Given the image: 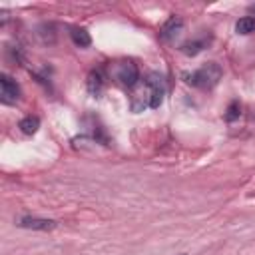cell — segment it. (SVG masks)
<instances>
[{"mask_svg":"<svg viewBox=\"0 0 255 255\" xmlns=\"http://www.w3.org/2000/svg\"><path fill=\"white\" fill-rule=\"evenodd\" d=\"M221 76H223L221 66H219L217 62H207V64H203L201 68L183 74L181 78H183V82H185L187 86H191V88H197V90H211V88H215V86L219 84Z\"/></svg>","mask_w":255,"mask_h":255,"instance_id":"obj_2","label":"cell"},{"mask_svg":"<svg viewBox=\"0 0 255 255\" xmlns=\"http://www.w3.org/2000/svg\"><path fill=\"white\" fill-rule=\"evenodd\" d=\"M116 80L120 86L133 90L139 84V68L133 60H122L116 64Z\"/></svg>","mask_w":255,"mask_h":255,"instance_id":"obj_3","label":"cell"},{"mask_svg":"<svg viewBox=\"0 0 255 255\" xmlns=\"http://www.w3.org/2000/svg\"><path fill=\"white\" fill-rule=\"evenodd\" d=\"M18 128H20V131L22 133H26V135H32V133H36L38 131V128H40V118L38 116H24L20 122H18Z\"/></svg>","mask_w":255,"mask_h":255,"instance_id":"obj_10","label":"cell"},{"mask_svg":"<svg viewBox=\"0 0 255 255\" xmlns=\"http://www.w3.org/2000/svg\"><path fill=\"white\" fill-rule=\"evenodd\" d=\"M70 38L72 42L78 46V48H88L92 44V36L86 28H80V26H70Z\"/></svg>","mask_w":255,"mask_h":255,"instance_id":"obj_9","label":"cell"},{"mask_svg":"<svg viewBox=\"0 0 255 255\" xmlns=\"http://www.w3.org/2000/svg\"><path fill=\"white\" fill-rule=\"evenodd\" d=\"M181 255H185V253H181Z\"/></svg>","mask_w":255,"mask_h":255,"instance_id":"obj_14","label":"cell"},{"mask_svg":"<svg viewBox=\"0 0 255 255\" xmlns=\"http://www.w3.org/2000/svg\"><path fill=\"white\" fill-rule=\"evenodd\" d=\"M181 30H183V20L173 14V16H169V18L163 22V26L159 28V40H161V42H171V40H175V38L181 34Z\"/></svg>","mask_w":255,"mask_h":255,"instance_id":"obj_6","label":"cell"},{"mask_svg":"<svg viewBox=\"0 0 255 255\" xmlns=\"http://www.w3.org/2000/svg\"><path fill=\"white\" fill-rule=\"evenodd\" d=\"M18 227L22 229H34V231H52L56 227L54 219H46V217H34V215H22L16 221Z\"/></svg>","mask_w":255,"mask_h":255,"instance_id":"obj_5","label":"cell"},{"mask_svg":"<svg viewBox=\"0 0 255 255\" xmlns=\"http://www.w3.org/2000/svg\"><path fill=\"white\" fill-rule=\"evenodd\" d=\"M104 84H106V72H104V68H96V70H92V72L88 74L86 86H88V92H90L94 98H98V96L102 94Z\"/></svg>","mask_w":255,"mask_h":255,"instance_id":"obj_7","label":"cell"},{"mask_svg":"<svg viewBox=\"0 0 255 255\" xmlns=\"http://www.w3.org/2000/svg\"><path fill=\"white\" fill-rule=\"evenodd\" d=\"M209 42H211V34H203L201 38H195V40H189V42L181 44L179 50H181L185 56H197L199 52H203V50L209 46Z\"/></svg>","mask_w":255,"mask_h":255,"instance_id":"obj_8","label":"cell"},{"mask_svg":"<svg viewBox=\"0 0 255 255\" xmlns=\"http://www.w3.org/2000/svg\"><path fill=\"white\" fill-rule=\"evenodd\" d=\"M235 32L241 36H249L255 32V16H243L235 22Z\"/></svg>","mask_w":255,"mask_h":255,"instance_id":"obj_11","label":"cell"},{"mask_svg":"<svg viewBox=\"0 0 255 255\" xmlns=\"http://www.w3.org/2000/svg\"><path fill=\"white\" fill-rule=\"evenodd\" d=\"M0 86H2L0 100H2L4 106H12V104H16L20 100L22 88H20V84L14 78H10L8 74H0Z\"/></svg>","mask_w":255,"mask_h":255,"instance_id":"obj_4","label":"cell"},{"mask_svg":"<svg viewBox=\"0 0 255 255\" xmlns=\"http://www.w3.org/2000/svg\"><path fill=\"white\" fill-rule=\"evenodd\" d=\"M163 96H165L163 76H159L157 72H151V74H147L143 78V86L131 96L129 104H131V110L133 112H143L147 108L155 110V108L161 106Z\"/></svg>","mask_w":255,"mask_h":255,"instance_id":"obj_1","label":"cell"},{"mask_svg":"<svg viewBox=\"0 0 255 255\" xmlns=\"http://www.w3.org/2000/svg\"><path fill=\"white\" fill-rule=\"evenodd\" d=\"M251 12H255V6H251Z\"/></svg>","mask_w":255,"mask_h":255,"instance_id":"obj_13","label":"cell"},{"mask_svg":"<svg viewBox=\"0 0 255 255\" xmlns=\"http://www.w3.org/2000/svg\"><path fill=\"white\" fill-rule=\"evenodd\" d=\"M239 116H241V102H239V100H233V102L227 106V110H225V114H223V120H225L227 124H233L235 120H239Z\"/></svg>","mask_w":255,"mask_h":255,"instance_id":"obj_12","label":"cell"}]
</instances>
